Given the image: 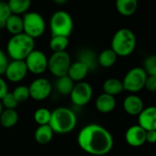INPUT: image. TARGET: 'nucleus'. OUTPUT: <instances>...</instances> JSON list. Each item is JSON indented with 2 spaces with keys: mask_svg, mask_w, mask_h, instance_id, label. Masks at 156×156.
Returning a JSON list of instances; mask_svg holds the SVG:
<instances>
[{
  "mask_svg": "<svg viewBox=\"0 0 156 156\" xmlns=\"http://www.w3.org/2000/svg\"><path fill=\"white\" fill-rule=\"evenodd\" d=\"M103 93L115 97L123 91L122 82L117 78H109L104 81L102 85Z\"/></svg>",
  "mask_w": 156,
  "mask_h": 156,
  "instance_id": "22",
  "label": "nucleus"
},
{
  "mask_svg": "<svg viewBox=\"0 0 156 156\" xmlns=\"http://www.w3.org/2000/svg\"><path fill=\"white\" fill-rule=\"evenodd\" d=\"M28 89L30 97L36 101H42L50 96L52 91V85L48 79L39 77L35 79L30 84Z\"/></svg>",
  "mask_w": 156,
  "mask_h": 156,
  "instance_id": "11",
  "label": "nucleus"
},
{
  "mask_svg": "<svg viewBox=\"0 0 156 156\" xmlns=\"http://www.w3.org/2000/svg\"><path fill=\"white\" fill-rule=\"evenodd\" d=\"M51 118V111L46 108H39L34 113V120L38 124L41 125H48Z\"/></svg>",
  "mask_w": 156,
  "mask_h": 156,
  "instance_id": "28",
  "label": "nucleus"
},
{
  "mask_svg": "<svg viewBox=\"0 0 156 156\" xmlns=\"http://www.w3.org/2000/svg\"><path fill=\"white\" fill-rule=\"evenodd\" d=\"M70 64L71 58L67 51L53 52L51 56L48 58V70L56 78L67 75Z\"/></svg>",
  "mask_w": 156,
  "mask_h": 156,
  "instance_id": "7",
  "label": "nucleus"
},
{
  "mask_svg": "<svg viewBox=\"0 0 156 156\" xmlns=\"http://www.w3.org/2000/svg\"><path fill=\"white\" fill-rule=\"evenodd\" d=\"M54 132L49 125H41L38 126L35 131L34 137L37 143L39 144H48L52 141Z\"/></svg>",
  "mask_w": 156,
  "mask_h": 156,
  "instance_id": "21",
  "label": "nucleus"
},
{
  "mask_svg": "<svg viewBox=\"0 0 156 156\" xmlns=\"http://www.w3.org/2000/svg\"><path fill=\"white\" fill-rule=\"evenodd\" d=\"M5 29L13 36L17 35L23 32V19L21 16L11 14L10 17L7 18Z\"/></svg>",
  "mask_w": 156,
  "mask_h": 156,
  "instance_id": "20",
  "label": "nucleus"
},
{
  "mask_svg": "<svg viewBox=\"0 0 156 156\" xmlns=\"http://www.w3.org/2000/svg\"><path fill=\"white\" fill-rule=\"evenodd\" d=\"M12 94L15 97L16 100L18 102V104L21 103V102L27 101L30 97L29 89H28V86H16L14 89V91L12 92Z\"/></svg>",
  "mask_w": 156,
  "mask_h": 156,
  "instance_id": "30",
  "label": "nucleus"
},
{
  "mask_svg": "<svg viewBox=\"0 0 156 156\" xmlns=\"http://www.w3.org/2000/svg\"><path fill=\"white\" fill-rule=\"evenodd\" d=\"M90 70L89 68L82 63L76 61L74 63H71L69 72H68V76L75 83L81 82L83 81L86 76L88 75Z\"/></svg>",
  "mask_w": 156,
  "mask_h": 156,
  "instance_id": "17",
  "label": "nucleus"
},
{
  "mask_svg": "<svg viewBox=\"0 0 156 156\" xmlns=\"http://www.w3.org/2000/svg\"><path fill=\"white\" fill-rule=\"evenodd\" d=\"M125 141L132 147H140L146 143V131L139 125H133L125 132Z\"/></svg>",
  "mask_w": 156,
  "mask_h": 156,
  "instance_id": "13",
  "label": "nucleus"
},
{
  "mask_svg": "<svg viewBox=\"0 0 156 156\" xmlns=\"http://www.w3.org/2000/svg\"><path fill=\"white\" fill-rule=\"evenodd\" d=\"M18 119L19 116L16 109H4L0 115V124L5 129H10L16 126Z\"/></svg>",
  "mask_w": 156,
  "mask_h": 156,
  "instance_id": "23",
  "label": "nucleus"
},
{
  "mask_svg": "<svg viewBox=\"0 0 156 156\" xmlns=\"http://www.w3.org/2000/svg\"><path fill=\"white\" fill-rule=\"evenodd\" d=\"M28 71L25 61L12 60L8 62V64L5 71V75L6 79L12 83H17L22 81L27 74Z\"/></svg>",
  "mask_w": 156,
  "mask_h": 156,
  "instance_id": "12",
  "label": "nucleus"
},
{
  "mask_svg": "<svg viewBox=\"0 0 156 156\" xmlns=\"http://www.w3.org/2000/svg\"><path fill=\"white\" fill-rule=\"evenodd\" d=\"M115 6L120 15L123 17H131L137 10L138 0H116Z\"/></svg>",
  "mask_w": 156,
  "mask_h": 156,
  "instance_id": "19",
  "label": "nucleus"
},
{
  "mask_svg": "<svg viewBox=\"0 0 156 156\" xmlns=\"http://www.w3.org/2000/svg\"><path fill=\"white\" fill-rule=\"evenodd\" d=\"M24 61L27 71L34 74H41L48 70V57L39 50L32 51Z\"/></svg>",
  "mask_w": 156,
  "mask_h": 156,
  "instance_id": "10",
  "label": "nucleus"
},
{
  "mask_svg": "<svg viewBox=\"0 0 156 156\" xmlns=\"http://www.w3.org/2000/svg\"><path fill=\"white\" fill-rule=\"evenodd\" d=\"M48 125L54 133L68 134L71 132L77 125L76 114L68 108H57L51 111V118Z\"/></svg>",
  "mask_w": 156,
  "mask_h": 156,
  "instance_id": "2",
  "label": "nucleus"
},
{
  "mask_svg": "<svg viewBox=\"0 0 156 156\" xmlns=\"http://www.w3.org/2000/svg\"><path fill=\"white\" fill-rule=\"evenodd\" d=\"M0 101L5 109H16L18 106V102L16 100L12 92H8Z\"/></svg>",
  "mask_w": 156,
  "mask_h": 156,
  "instance_id": "32",
  "label": "nucleus"
},
{
  "mask_svg": "<svg viewBox=\"0 0 156 156\" xmlns=\"http://www.w3.org/2000/svg\"><path fill=\"white\" fill-rule=\"evenodd\" d=\"M78 144L85 153L93 156L108 154L113 148V137L104 127L91 123L83 127L78 134Z\"/></svg>",
  "mask_w": 156,
  "mask_h": 156,
  "instance_id": "1",
  "label": "nucleus"
},
{
  "mask_svg": "<svg viewBox=\"0 0 156 156\" xmlns=\"http://www.w3.org/2000/svg\"><path fill=\"white\" fill-rule=\"evenodd\" d=\"M74 85L75 83L68 75H64L57 78L55 83V88L60 95L69 96Z\"/></svg>",
  "mask_w": 156,
  "mask_h": 156,
  "instance_id": "25",
  "label": "nucleus"
},
{
  "mask_svg": "<svg viewBox=\"0 0 156 156\" xmlns=\"http://www.w3.org/2000/svg\"><path fill=\"white\" fill-rule=\"evenodd\" d=\"M8 93V86L4 78L0 76V100Z\"/></svg>",
  "mask_w": 156,
  "mask_h": 156,
  "instance_id": "35",
  "label": "nucleus"
},
{
  "mask_svg": "<svg viewBox=\"0 0 156 156\" xmlns=\"http://www.w3.org/2000/svg\"><path fill=\"white\" fill-rule=\"evenodd\" d=\"M156 142V130L146 131V143H155Z\"/></svg>",
  "mask_w": 156,
  "mask_h": 156,
  "instance_id": "36",
  "label": "nucleus"
},
{
  "mask_svg": "<svg viewBox=\"0 0 156 156\" xmlns=\"http://www.w3.org/2000/svg\"><path fill=\"white\" fill-rule=\"evenodd\" d=\"M92 96V86L89 83L84 81L76 83L69 94L71 102L78 107L86 106L91 100Z\"/></svg>",
  "mask_w": 156,
  "mask_h": 156,
  "instance_id": "9",
  "label": "nucleus"
},
{
  "mask_svg": "<svg viewBox=\"0 0 156 156\" xmlns=\"http://www.w3.org/2000/svg\"><path fill=\"white\" fill-rule=\"evenodd\" d=\"M7 5L12 14L20 16L28 11L31 6V0H8Z\"/></svg>",
  "mask_w": 156,
  "mask_h": 156,
  "instance_id": "26",
  "label": "nucleus"
},
{
  "mask_svg": "<svg viewBox=\"0 0 156 156\" xmlns=\"http://www.w3.org/2000/svg\"><path fill=\"white\" fill-rule=\"evenodd\" d=\"M35 50V40L24 32L13 35L7 41L6 52L12 60L24 61Z\"/></svg>",
  "mask_w": 156,
  "mask_h": 156,
  "instance_id": "3",
  "label": "nucleus"
},
{
  "mask_svg": "<svg viewBox=\"0 0 156 156\" xmlns=\"http://www.w3.org/2000/svg\"><path fill=\"white\" fill-rule=\"evenodd\" d=\"M55 4L58 5V6H61V5H64L68 2V0H52Z\"/></svg>",
  "mask_w": 156,
  "mask_h": 156,
  "instance_id": "37",
  "label": "nucleus"
},
{
  "mask_svg": "<svg viewBox=\"0 0 156 156\" xmlns=\"http://www.w3.org/2000/svg\"><path fill=\"white\" fill-rule=\"evenodd\" d=\"M73 19L69 12L58 10L54 12L49 18V29L51 36L69 37L73 30Z\"/></svg>",
  "mask_w": 156,
  "mask_h": 156,
  "instance_id": "5",
  "label": "nucleus"
},
{
  "mask_svg": "<svg viewBox=\"0 0 156 156\" xmlns=\"http://www.w3.org/2000/svg\"><path fill=\"white\" fill-rule=\"evenodd\" d=\"M8 64V59L6 54L0 49V76L5 74V68Z\"/></svg>",
  "mask_w": 156,
  "mask_h": 156,
  "instance_id": "34",
  "label": "nucleus"
},
{
  "mask_svg": "<svg viewBox=\"0 0 156 156\" xmlns=\"http://www.w3.org/2000/svg\"><path fill=\"white\" fill-rule=\"evenodd\" d=\"M122 107L124 111L131 116H138L144 108V100L135 94H131L123 100Z\"/></svg>",
  "mask_w": 156,
  "mask_h": 156,
  "instance_id": "15",
  "label": "nucleus"
},
{
  "mask_svg": "<svg viewBox=\"0 0 156 156\" xmlns=\"http://www.w3.org/2000/svg\"><path fill=\"white\" fill-rule=\"evenodd\" d=\"M148 76H156V56L150 55L144 61V67H142Z\"/></svg>",
  "mask_w": 156,
  "mask_h": 156,
  "instance_id": "29",
  "label": "nucleus"
},
{
  "mask_svg": "<svg viewBox=\"0 0 156 156\" xmlns=\"http://www.w3.org/2000/svg\"><path fill=\"white\" fill-rule=\"evenodd\" d=\"M147 76L148 75L142 67H133L130 69L122 81L123 90L132 94L140 92L144 87V83Z\"/></svg>",
  "mask_w": 156,
  "mask_h": 156,
  "instance_id": "8",
  "label": "nucleus"
},
{
  "mask_svg": "<svg viewBox=\"0 0 156 156\" xmlns=\"http://www.w3.org/2000/svg\"><path fill=\"white\" fill-rule=\"evenodd\" d=\"M149 92L156 91V76H147L146 81L144 83V87Z\"/></svg>",
  "mask_w": 156,
  "mask_h": 156,
  "instance_id": "33",
  "label": "nucleus"
},
{
  "mask_svg": "<svg viewBox=\"0 0 156 156\" xmlns=\"http://www.w3.org/2000/svg\"><path fill=\"white\" fill-rule=\"evenodd\" d=\"M95 107L97 110L101 113H104V114L111 113L112 111L114 110L116 107L115 97L102 93L97 97L95 102Z\"/></svg>",
  "mask_w": 156,
  "mask_h": 156,
  "instance_id": "16",
  "label": "nucleus"
},
{
  "mask_svg": "<svg viewBox=\"0 0 156 156\" xmlns=\"http://www.w3.org/2000/svg\"><path fill=\"white\" fill-rule=\"evenodd\" d=\"M137 40L133 30L122 28L118 29L111 42V49L120 57H127L131 55L136 48Z\"/></svg>",
  "mask_w": 156,
  "mask_h": 156,
  "instance_id": "4",
  "label": "nucleus"
},
{
  "mask_svg": "<svg viewBox=\"0 0 156 156\" xmlns=\"http://www.w3.org/2000/svg\"><path fill=\"white\" fill-rule=\"evenodd\" d=\"M117 58L118 56L111 48L105 49L98 55V64L103 68H110L115 64Z\"/></svg>",
  "mask_w": 156,
  "mask_h": 156,
  "instance_id": "24",
  "label": "nucleus"
},
{
  "mask_svg": "<svg viewBox=\"0 0 156 156\" xmlns=\"http://www.w3.org/2000/svg\"><path fill=\"white\" fill-rule=\"evenodd\" d=\"M145 131L156 130V108L149 107L144 108L138 115V124Z\"/></svg>",
  "mask_w": 156,
  "mask_h": 156,
  "instance_id": "14",
  "label": "nucleus"
},
{
  "mask_svg": "<svg viewBox=\"0 0 156 156\" xmlns=\"http://www.w3.org/2000/svg\"><path fill=\"white\" fill-rule=\"evenodd\" d=\"M3 110H4V108H3V105H2V103H1V101H0V115H1V113L3 112Z\"/></svg>",
  "mask_w": 156,
  "mask_h": 156,
  "instance_id": "38",
  "label": "nucleus"
},
{
  "mask_svg": "<svg viewBox=\"0 0 156 156\" xmlns=\"http://www.w3.org/2000/svg\"><path fill=\"white\" fill-rule=\"evenodd\" d=\"M23 32L32 39L41 37L46 30V22L44 17L37 12H27L22 17Z\"/></svg>",
  "mask_w": 156,
  "mask_h": 156,
  "instance_id": "6",
  "label": "nucleus"
},
{
  "mask_svg": "<svg viewBox=\"0 0 156 156\" xmlns=\"http://www.w3.org/2000/svg\"><path fill=\"white\" fill-rule=\"evenodd\" d=\"M11 14L7 2L0 1V29L5 28V24Z\"/></svg>",
  "mask_w": 156,
  "mask_h": 156,
  "instance_id": "31",
  "label": "nucleus"
},
{
  "mask_svg": "<svg viewBox=\"0 0 156 156\" xmlns=\"http://www.w3.org/2000/svg\"><path fill=\"white\" fill-rule=\"evenodd\" d=\"M69 40L68 37L63 36H51L49 40V48L53 52L65 51L69 46Z\"/></svg>",
  "mask_w": 156,
  "mask_h": 156,
  "instance_id": "27",
  "label": "nucleus"
},
{
  "mask_svg": "<svg viewBox=\"0 0 156 156\" xmlns=\"http://www.w3.org/2000/svg\"><path fill=\"white\" fill-rule=\"evenodd\" d=\"M79 62L84 63L90 71L96 70L98 67V55L90 49H82L78 53V60Z\"/></svg>",
  "mask_w": 156,
  "mask_h": 156,
  "instance_id": "18",
  "label": "nucleus"
}]
</instances>
